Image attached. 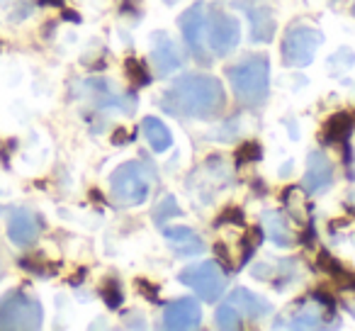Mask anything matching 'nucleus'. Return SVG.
<instances>
[{"label":"nucleus","mask_w":355,"mask_h":331,"mask_svg":"<svg viewBox=\"0 0 355 331\" xmlns=\"http://www.w3.org/2000/svg\"><path fill=\"white\" fill-rule=\"evenodd\" d=\"M161 108L175 117L214 119L227 108L222 80L207 74H188L163 93Z\"/></svg>","instance_id":"f257e3e1"},{"label":"nucleus","mask_w":355,"mask_h":331,"mask_svg":"<svg viewBox=\"0 0 355 331\" xmlns=\"http://www.w3.org/2000/svg\"><path fill=\"white\" fill-rule=\"evenodd\" d=\"M227 78L232 83L236 98L246 108H261L268 98V85H270V66L268 56L253 54L246 56L243 61L234 64L227 71Z\"/></svg>","instance_id":"f03ea898"},{"label":"nucleus","mask_w":355,"mask_h":331,"mask_svg":"<svg viewBox=\"0 0 355 331\" xmlns=\"http://www.w3.org/2000/svg\"><path fill=\"white\" fill-rule=\"evenodd\" d=\"M151 185H153V171L148 169L146 163H139V161L122 163L110 176L112 198L122 207H137V205L146 203L148 193H151Z\"/></svg>","instance_id":"7ed1b4c3"},{"label":"nucleus","mask_w":355,"mask_h":331,"mask_svg":"<svg viewBox=\"0 0 355 331\" xmlns=\"http://www.w3.org/2000/svg\"><path fill=\"white\" fill-rule=\"evenodd\" d=\"M44 319L42 305L22 290L0 297V329H40Z\"/></svg>","instance_id":"20e7f679"},{"label":"nucleus","mask_w":355,"mask_h":331,"mask_svg":"<svg viewBox=\"0 0 355 331\" xmlns=\"http://www.w3.org/2000/svg\"><path fill=\"white\" fill-rule=\"evenodd\" d=\"M324 35L314 27H290L287 35L282 37V61L290 69H304L314 61L316 51H319Z\"/></svg>","instance_id":"39448f33"},{"label":"nucleus","mask_w":355,"mask_h":331,"mask_svg":"<svg viewBox=\"0 0 355 331\" xmlns=\"http://www.w3.org/2000/svg\"><path fill=\"white\" fill-rule=\"evenodd\" d=\"M180 282H185L188 287H193L205 302H217L222 297L224 287H227V273L219 268V263L205 261L188 266L185 271H180Z\"/></svg>","instance_id":"423d86ee"},{"label":"nucleus","mask_w":355,"mask_h":331,"mask_svg":"<svg viewBox=\"0 0 355 331\" xmlns=\"http://www.w3.org/2000/svg\"><path fill=\"white\" fill-rule=\"evenodd\" d=\"M239 8L246 12L248 22H251V40L256 44H268L272 42L277 30L275 12L268 6L266 0H239Z\"/></svg>","instance_id":"0eeeda50"},{"label":"nucleus","mask_w":355,"mask_h":331,"mask_svg":"<svg viewBox=\"0 0 355 331\" xmlns=\"http://www.w3.org/2000/svg\"><path fill=\"white\" fill-rule=\"evenodd\" d=\"M239 40H241V27L236 17H232L229 12H214L209 22V46L214 49V54H232L239 46Z\"/></svg>","instance_id":"6e6552de"},{"label":"nucleus","mask_w":355,"mask_h":331,"mask_svg":"<svg viewBox=\"0 0 355 331\" xmlns=\"http://www.w3.org/2000/svg\"><path fill=\"white\" fill-rule=\"evenodd\" d=\"M334 183V163L324 151H311L309 161H306L304 178H302V188L309 195L326 193Z\"/></svg>","instance_id":"1a4fd4ad"},{"label":"nucleus","mask_w":355,"mask_h":331,"mask_svg":"<svg viewBox=\"0 0 355 331\" xmlns=\"http://www.w3.org/2000/svg\"><path fill=\"white\" fill-rule=\"evenodd\" d=\"M180 25V32H183V40L185 44L190 46L195 59L200 61H207V51H205L202 44V32H205V8L202 6H193L180 15L178 20Z\"/></svg>","instance_id":"9d476101"},{"label":"nucleus","mask_w":355,"mask_h":331,"mask_svg":"<svg viewBox=\"0 0 355 331\" xmlns=\"http://www.w3.org/2000/svg\"><path fill=\"white\" fill-rule=\"evenodd\" d=\"M200 321H202V307L193 297L171 302L163 312V326L166 329H195Z\"/></svg>","instance_id":"9b49d317"},{"label":"nucleus","mask_w":355,"mask_h":331,"mask_svg":"<svg viewBox=\"0 0 355 331\" xmlns=\"http://www.w3.org/2000/svg\"><path fill=\"white\" fill-rule=\"evenodd\" d=\"M42 232V222L30 210H15L8 219V237L15 246H30Z\"/></svg>","instance_id":"f8f14e48"},{"label":"nucleus","mask_w":355,"mask_h":331,"mask_svg":"<svg viewBox=\"0 0 355 331\" xmlns=\"http://www.w3.org/2000/svg\"><path fill=\"white\" fill-rule=\"evenodd\" d=\"M151 61L158 69V74L166 76L183 64V56H180V49H178L171 37L163 35V32H156L151 40Z\"/></svg>","instance_id":"ddd939ff"},{"label":"nucleus","mask_w":355,"mask_h":331,"mask_svg":"<svg viewBox=\"0 0 355 331\" xmlns=\"http://www.w3.org/2000/svg\"><path fill=\"white\" fill-rule=\"evenodd\" d=\"M163 237L180 256H200L205 251V241L190 227H163Z\"/></svg>","instance_id":"4468645a"},{"label":"nucleus","mask_w":355,"mask_h":331,"mask_svg":"<svg viewBox=\"0 0 355 331\" xmlns=\"http://www.w3.org/2000/svg\"><path fill=\"white\" fill-rule=\"evenodd\" d=\"M229 302H232L236 309H241V314L246 316H263V314H270V302L263 300L261 295L256 292L246 290V287H236V290L229 295Z\"/></svg>","instance_id":"2eb2a0df"},{"label":"nucleus","mask_w":355,"mask_h":331,"mask_svg":"<svg viewBox=\"0 0 355 331\" xmlns=\"http://www.w3.org/2000/svg\"><path fill=\"white\" fill-rule=\"evenodd\" d=\"M141 132H144V137H146V142L151 144L153 151L163 153V151H168V148L173 146V134H171V129H168L166 124H163L158 117H151V114H148V117H144Z\"/></svg>","instance_id":"dca6fc26"},{"label":"nucleus","mask_w":355,"mask_h":331,"mask_svg":"<svg viewBox=\"0 0 355 331\" xmlns=\"http://www.w3.org/2000/svg\"><path fill=\"white\" fill-rule=\"evenodd\" d=\"M319 268L326 273V275L334 278V282L343 290H355V273H350L348 268H343L329 251H319Z\"/></svg>","instance_id":"f3484780"},{"label":"nucleus","mask_w":355,"mask_h":331,"mask_svg":"<svg viewBox=\"0 0 355 331\" xmlns=\"http://www.w3.org/2000/svg\"><path fill=\"white\" fill-rule=\"evenodd\" d=\"M355 129V119L348 112H338L334 117H329V122L324 124V139L329 144H343L350 139Z\"/></svg>","instance_id":"a211bd4d"},{"label":"nucleus","mask_w":355,"mask_h":331,"mask_svg":"<svg viewBox=\"0 0 355 331\" xmlns=\"http://www.w3.org/2000/svg\"><path fill=\"white\" fill-rule=\"evenodd\" d=\"M266 219V227H268V234H270V241L275 246H282V248H290L292 246V234H290V227H287V219L282 217L280 212H266L263 214Z\"/></svg>","instance_id":"6ab92c4d"},{"label":"nucleus","mask_w":355,"mask_h":331,"mask_svg":"<svg viewBox=\"0 0 355 331\" xmlns=\"http://www.w3.org/2000/svg\"><path fill=\"white\" fill-rule=\"evenodd\" d=\"M124 71H127V78L134 88H146V85L151 83V76H148L146 66H144L139 59H134V56L124 61Z\"/></svg>","instance_id":"aec40b11"},{"label":"nucleus","mask_w":355,"mask_h":331,"mask_svg":"<svg viewBox=\"0 0 355 331\" xmlns=\"http://www.w3.org/2000/svg\"><path fill=\"white\" fill-rule=\"evenodd\" d=\"M171 217H183V210L178 207L173 195H166V198L156 205V210H153V219L161 224V222H168Z\"/></svg>","instance_id":"412c9836"},{"label":"nucleus","mask_w":355,"mask_h":331,"mask_svg":"<svg viewBox=\"0 0 355 331\" xmlns=\"http://www.w3.org/2000/svg\"><path fill=\"white\" fill-rule=\"evenodd\" d=\"M217 326L219 329H241V314H239V309L232 302H227V305H222L217 309Z\"/></svg>","instance_id":"4be33fe9"},{"label":"nucleus","mask_w":355,"mask_h":331,"mask_svg":"<svg viewBox=\"0 0 355 331\" xmlns=\"http://www.w3.org/2000/svg\"><path fill=\"white\" fill-rule=\"evenodd\" d=\"M100 295H103L105 305H107L110 309H117V307L122 305V300H124L122 287H119L117 280H105V285L100 287Z\"/></svg>","instance_id":"5701e85b"},{"label":"nucleus","mask_w":355,"mask_h":331,"mask_svg":"<svg viewBox=\"0 0 355 331\" xmlns=\"http://www.w3.org/2000/svg\"><path fill=\"white\" fill-rule=\"evenodd\" d=\"M261 158H263V148L258 142H243L241 146L236 148L239 166H241V163H256V161H261Z\"/></svg>","instance_id":"b1692460"},{"label":"nucleus","mask_w":355,"mask_h":331,"mask_svg":"<svg viewBox=\"0 0 355 331\" xmlns=\"http://www.w3.org/2000/svg\"><path fill=\"white\" fill-rule=\"evenodd\" d=\"M316 326H321V314L311 309L300 312L292 321V329H316Z\"/></svg>","instance_id":"393cba45"},{"label":"nucleus","mask_w":355,"mask_h":331,"mask_svg":"<svg viewBox=\"0 0 355 331\" xmlns=\"http://www.w3.org/2000/svg\"><path fill=\"white\" fill-rule=\"evenodd\" d=\"M20 268L35 273V275H51V273H56V266H49L46 261H37V258H20Z\"/></svg>","instance_id":"a878e982"},{"label":"nucleus","mask_w":355,"mask_h":331,"mask_svg":"<svg viewBox=\"0 0 355 331\" xmlns=\"http://www.w3.org/2000/svg\"><path fill=\"white\" fill-rule=\"evenodd\" d=\"M217 224H239V227H243V210L241 207H227L224 212H219Z\"/></svg>","instance_id":"bb28decb"},{"label":"nucleus","mask_w":355,"mask_h":331,"mask_svg":"<svg viewBox=\"0 0 355 331\" xmlns=\"http://www.w3.org/2000/svg\"><path fill=\"white\" fill-rule=\"evenodd\" d=\"M137 287H139V292H141V295H146L151 302H161V300H158V287H156V285H151V282H148L146 278H139V280H137Z\"/></svg>","instance_id":"cd10ccee"},{"label":"nucleus","mask_w":355,"mask_h":331,"mask_svg":"<svg viewBox=\"0 0 355 331\" xmlns=\"http://www.w3.org/2000/svg\"><path fill=\"white\" fill-rule=\"evenodd\" d=\"M263 237H266V234H263V227H261V224H256V227L246 229V237H243V239H246V241H251L253 246L258 248L263 244Z\"/></svg>","instance_id":"c85d7f7f"},{"label":"nucleus","mask_w":355,"mask_h":331,"mask_svg":"<svg viewBox=\"0 0 355 331\" xmlns=\"http://www.w3.org/2000/svg\"><path fill=\"white\" fill-rule=\"evenodd\" d=\"M316 300H319L321 305H324L329 312H334V309H336V302H334V297H331V295H326V292H316Z\"/></svg>","instance_id":"c756f323"},{"label":"nucleus","mask_w":355,"mask_h":331,"mask_svg":"<svg viewBox=\"0 0 355 331\" xmlns=\"http://www.w3.org/2000/svg\"><path fill=\"white\" fill-rule=\"evenodd\" d=\"M127 139H129V134H127V129H124V127H119L117 132L112 134V144H114V146H122Z\"/></svg>","instance_id":"7c9ffc66"},{"label":"nucleus","mask_w":355,"mask_h":331,"mask_svg":"<svg viewBox=\"0 0 355 331\" xmlns=\"http://www.w3.org/2000/svg\"><path fill=\"white\" fill-rule=\"evenodd\" d=\"M214 251H217V256L222 258V263L227 266V271H229V268H232V263H229V251L222 246V244H217V246H214Z\"/></svg>","instance_id":"2f4dec72"},{"label":"nucleus","mask_w":355,"mask_h":331,"mask_svg":"<svg viewBox=\"0 0 355 331\" xmlns=\"http://www.w3.org/2000/svg\"><path fill=\"white\" fill-rule=\"evenodd\" d=\"M311 239H314V224L309 222V227H306L304 237H302V244H306V246H309V244H311Z\"/></svg>","instance_id":"473e14b6"},{"label":"nucleus","mask_w":355,"mask_h":331,"mask_svg":"<svg viewBox=\"0 0 355 331\" xmlns=\"http://www.w3.org/2000/svg\"><path fill=\"white\" fill-rule=\"evenodd\" d=\"M61 15H64V20H71V22H80L78 12H73V10H66V8H64V12H61Z\"/></svg>","instance_id":"72a5a7b5"},{"label":"nucleus","mask_w":355,"mask_h":331,"mask_svg":"<svg viewBox=\"0 0 355 331\" xmlns=\"http://www.w3.org/2000/svg\"><path fill=\"white\" fill-rule=\"evenodd\" d=\"M42 6H56V8H61V6H64V0H42Z\"/></svg>","instance_id":"f704fd0d"},{"label":"nucleus","mask_w":355,"mask_h":331,"mask_svg":"<svg viewBox=\"0 0 355 331\" xmlns=\"http://www.w3.org/2000/svg\"><path fill=\"white\" fill-rule=\"evenodd\" d=\"M0 275H3V268H0Z\"/></svg>","instance_id":"c9c22d12"}]
</instances>
